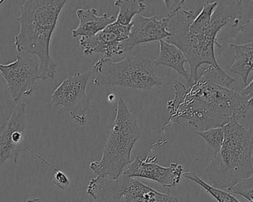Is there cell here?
<instances>
[{"label":"cell","mask_w":253,"mask_h":202,"mask_svg":"<svg viewBox=\"0 0 253 202\" xmlns=\"http://www.w3.org/2000/svg\"><path fill=\"white\" fill-rule=\"evenodd\" d=\"M130 28L131 25L122 26L115 21L92 37H81L80 45L86 56L100 54L103 58L111 59L121 55L124 54L123 42L128 39Z\"/></svg>","instance_id":"cell-11"},{"label":"cell","mask_w":253,"mask_h":202,"mask_svg":"<svg viewBox=\"0 0 253 202\" xmlns=\"http://www.w3.org/2000/svg\"><path fill=\"white\" fill-rule=\"evenodd\" d=\"M182 176L198 184L200 187L204 189L207 193L214 197L217 201V202H241L230 193L220 189L215 188L210 184H207L205 181H203L195 172L190 171V172H184Z\"/></svg>","instance_id":"cell-17"},{"label":"cell","mask_w":253,"mask_h":202,"mask_svg":"<svg viewBox=\"0 0 253 202\" xmlns=\"http://www.w3.org/2000/svg\"><path fill=\"white\" fill-rule=\"evenodd\" d=\"M235 51V62L229 69L231 73L238 74L247 86L250 73L253 70V43L231 44Z\"/></svg>","instance_id":"cell-15"},{"label":"cell","mask_w":253,"mask_h":202,"mask_svg":"<svg viewBox=\"0 0 253 202\" xmlns=\"http://www.w3.org/2000/svg\"><path fill=\"white\" fill-rule=\"evenodd\" d=\"M223 129L221 147L207 165L206 172L210 185L229 190L241 180L253 176V132L235 119Z\"/></svg>","instance_id":"cell-3"},{"label":"cell","mask_w":253,"mask_h":202,"mask_svg":"<svg viewBox=\"0 0 253 202\" xmlns=\"http://www.w3.org/2000/svg\"><path fill=\"white\" fill-rule=\"evenodd\" d=\"M0 74L7 82V88L14 101L22 96H29L38 88L37 81L47 79L38 62L29 57L17 56L10 64H0Z\"/></svg>","instance_id":"cell-8"},{"label":"cell","mask_w":253,"mask_h":202,"mask_svg":"<svg viewBox=\"0 0 253 202\" xmlns=\"http://www.w3.org/2000/svg\"><path fill=\"white\" fill-rule=\"evenodd\" d=\"M117 114L103 147L100 161L91 162L89 168L97 175L115 179L131 163V153L141 135L137 117L129 111L123 98L118 100Z\"/></svg>","instance_id":"cell-4"},{"label":"cell","mask_w":253,"mask_h":202,"mask_svg":"<svg viewBox=\"0 0 253 202\" xmlns=\"http://www.w3.org/2000/svg\"><path fill=\"white\" fill-rule=\"evenodd\" d=\"M22 202H43L41 199H38V198H34V199H29V200L24 201Z\"/></svg>","instance_id":"cell-21"},{"label":"cell","mask_w":253,"mask_h":202,"mask_svg":"<svg viewBox=\"0 0 253 202\" xmlns=\"http://www.w3.org/2000/svg\"><path fill=\"white\" fill-rule=\"evenodd\" d=\"M86 193L93 202H179L174 195L157 191L137 178L123 174L115 179L91 178Z\"/></svg>","instance_id":"cell-6"},{"label":"cell","mask_w":253,"mask_h":202,"mask_svg":"<svg viewBox=\"0 0 253 202\" xmlns=\"http://www.w3.org/2000/svg\"><path fill=\"white\" fill-rule=\"evenodd\" d=\"M115 6L119 8L117 23L122 26H129L134 17L146 9V4L140 0H117Z\"/></svg>","instance_id":"cell-16"},{"label":"cell","mask_w":253,"mask_h":202,"mask_svg":"<svg viewBox=\"0 0 253 202\" xmlns=\"http://www.w3.org/2000/svg\"><path fill=\"white\" fill-rule=\"evenodd\" d=\"M5 2V0H0V7L2 6V4H3Z\"/></svg>","instance_id":"cell-22"},{"label":"cell","mask_w":253,"mask_h":202,"mask_svg":"<svg viewBox=\"0 0 253 202\" xmlns=\"http://www.w3.org/2000/svg\"><path fill=\"white\" fill-rule=\"evenodd\" d=\"M91 75L90 70L77 72L64 79L51 95V104L54 107H61L80 126H84L87 122L85 113L90 100L86 87Z\"/></svg>","instance_id":"cell-7"},{"label":"cell","mask_w":253,"mask_h":202,"mask_svg":"<svg viewBox=\"0 0 253 202\" xmlns=\"http://www.w3.org/2000/svg\"><path fill=\"white\" fill-rule=\"evenodd\" d=\"M196 134L204 138V141L212 149L214 155L220 150L224 138L223 127L210 128L204 131H197Z\"/></svg>","instance_id":"cell-18"},{"label":"cell","mask_w":253,"mask_h":202,"mask_svg":"<svg viewBox=\"0 0 253 202\" xmlns=\"http://www.w3.org/2000/svg\"><path fill=\"white\" fill-rule=\"evenodd\" d=\"M76 13L80 23L77 29L72 31V36L75 38L78 36L92 37L116 21L114 16H109L107 14L99 17L95 8L78 9Z\"/></svg>","instance_id":"cell-13"},{"label":"cell","mask_w":253,"mask_h":202,"mask_svg":"<svg viewBox=\"0 0 253 202\" xmlns=\"http://www.w3.org/2000/svg\"><path fill=\"white\" fill-rule=\"evenodd\" d=\"M66 0H27L20 7V32L14 38L17 52L37 56L47 79H53L57 66L50 54L51 37Z\"/></svg>","instance_id":"cell-2"},{"label":"cell","mask_w":253,"mask_h":202,"mask_svg":"<svg viewBox=\"0 0 253 202\" xmlns=\"http://www.w3.org/2000/svg\"><path fill=\"white\" fill-rule=\"evenodd\" d=\"M174 89V98L167 103L169 123L185 119L198 131L223 127L233 119L245 118L253 107V97L225 88L207 76L198 78L188 88L175 80Z\"/></svg>","instance_id":"cell-1"},{"label":"cell","mask_w":253,"mask_h":202,"mask_svg":"<svg viewBox=\"0 0 253 202\" xmlns=\"http://www.w3.org/2000/svg\"><path fill=\"white\" fill-rule=\"evenodd\" d=\"M29 152L32 153V154L35 155L37 158L40 159V160L42 161L43 163H45V165H48L50 168H52L54 171H55V173L53 175L52 182L53 184L56 186V187H58L60 190H65V189L69 187V184H70V181H69V178H68L67 175L64 173V172H62L60 169H57V168H54L53 165H51L49 162H47L46 160L43 159V158L41 157L39 155L37 154L35 152L32 151L30 148L28 149Z\"/></svg>","instance_id":"cell-20"},{"label":"cell","mask_w":253,"mask_h":202,"mask_svg":"<svg viewBox=\"0 0 253 202\" xmlns=\"http://www.w3.org/2000/svg\"><path fill=\"white\" fill-rule=\"evenodd\" d=\"M26 106L23 102L15 106L8 120L0 126V167L8 159L15 165L20 153L29 148L25 144Z\"/></svg>","instance_id":"cell-9"},{"label":"cell","mask_w":253,"mask_h":202,"mask_svg":"<svg viewBox=\"0 0 253 202\" xmlns=\"http://www.w3.org/2000/svg\"><path fill=\"white\" fill-rule=\"evenodd\" d=\"M128 39L123 42L124 53L130 51L134 47L153 41L164 40L171 36L167 32V19H158L156 16L145 17L138 14L131 23Z\"/></svg>","instance_id":"cell-12"},{"label":"cell","mask_w":253,"mask_h":202,"mask_svg":"<svg viewBox=\"0 0 253 202\" xmlns=\"http://www.w3.org/2000/svg\"><path fill=\"white\" fill-rule=\"evenodd\" d=\"M157 156L146 159L136 157L123 171V175L131 178H142L155 181L166 188H174L180 183L183 168L180 164L171 163L169 167L157 164Z\"/></svg>","instance_id":"cell-10"},{"label":"cell","mask_w":253,"mask_h":202,"mask_svg":"<svg viewBox=\"0 0 253 202\" xmlns=\"http://www.w3.org/2000/svg\"><path fill=\"white\" fill-rule=\"evenodd\" d=\"M186 63H187L186 57L177 47L167 41H160L159 54L154 61V66H163L173 69L180 76H183L188 84L189 73L185 69L184 64Z\"/></svg>","instance_id":"cell-14"},{"label":"cell","mask_w":253,"mask_h":202,"mask_svg":"<svg viewBox=\"0 0 253 202\" xmlns=\"http://www.w3.org/2000/svg\"><path fill=\"white\" fill-rule=\"evenodd\" d=\"M228 191L232 194L243 196L249 202H253V176L241 180Z\"/></svg>","instance_id":"cell-19"},{"label":"cell","mask_w":253,"mask_h":202,"mask_svg":"<svg viewBox=\"0 0 253 202\" xmlns=\"http://www.w3.org/2000/svg\"><path fill=\"white\" fill-rule=\"evenodd\" d=\"M93 70L96 76L92 82L97 87L108 85L149 91L164 83L155 74L152 61L140 54L118 63L103 57L94 65Z\"/></svg>","instance_id":"cell-5"}]
</instances>
